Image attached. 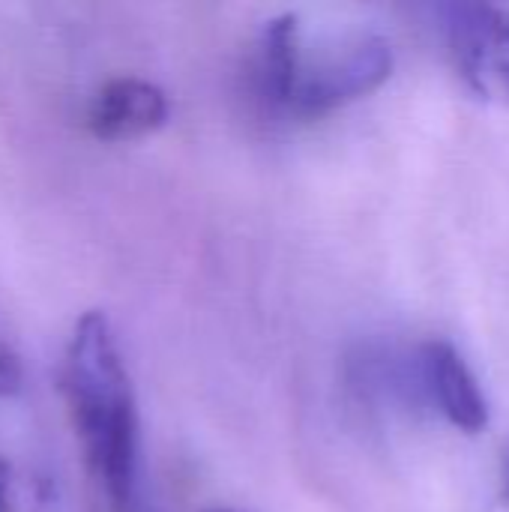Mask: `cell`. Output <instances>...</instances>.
<instances>
[{
    "mask_svg": "<svg viewBox=\"0 0 509 512\" xmlns=\"http://www.w3.org/2000/svg\"><path fill=\"white\" fill-rule=\"evenodd\" d=\"M168 120V96L144 78H111L105 81L90 108L87 126L102 141H132L162 129Z\"/></svg>",
    "mask_w": 509,
    "mask_h": 512,
    "instance_id": "obj_4",
    "label": "cell"
},
{
    "mask_svg": "<svg viewBox=\"0 0 509 512\" xmlns=\"http://www.w3.org/2000/svg\"><path fill=\"white\" fill-rule=\"evenodd\" d=\"M426 378L438 399V408L456 429L477 435L489 426L486 396L480 393L474 372L450 342L426 345Z\"/></svg>",
    "mask_w": 509,
    "mask_h": 512,
    "instance_id": "obj_5",
    "label": "cell"
},
{
    "mask_svg": "<svg viewBox=\"0 0 509 512\" xmlns=\"http://www.w3.org/2000/svg\"><path fill=\"white\" fill-rule=\"evenodd\" d=\"M507 501H509V471H507Z\"/></svg>",
    "mask_w": 509,
    "mask_h": 512,
    "instance_id": "obj_8",
    "label": "cell"
},
{
    "mask_svg": "<svg viewBox=\"0 0 509 512\" xmlns=\"http://www.w3.org/2000/svg\"><path fill=\"white\" fill-rule=\"evenodd\" d=\"M63 396L96 486L114 512L138 510V408L111 321L93 309L75 321L63 357Z\"/></svg>",
    "mask_w": 509,
    "mask_h": 512,
    "instance_id": "obj_1",
    "label": "cell"
},
{
    "mask_svg": "<svg viewBox=\"0 0 509 512\" xmlns=\"http://www.w3.org/2000/svg\"><path fill=\"white\" fill-rule=\"evenodd\" d=\"M207 512H234V510H207Z\"/></svg>",
    "mask_w": 509,
    "mask_h": 512,
    "instance_id": "obj_9",
    "label": "cell"
},
{
    "mask_svg": "<svg viewBox=\"0 0 509 512\" xmlns=\"http://www.w3.org/2000/svg\"><path fill=\"white\" fill-rule=\"evenodd\" d=\"M0 512H21V498L15 489V471L6 459H0Z\"/></svg>",
    "mask_w": 509,
    "mask_h": 512,
    "instance_id": "obj_7",
    "label": "cell"
},
{
    "mask_svg": "<svg viewBox=\"0 0 509 512\" xmlns=\"http://www.w3.org/2000/svg\"><path fill=\"white\" fill-rule=\"evenodd\" d=\"M21 381H24V369H21L18 354L0 342V399L15 396L21 390Z\"/></svg>",
    "mask_w": 509,
    "mask_h": 512,
    "instance_id": "obj_6",
    "label": "cell"
},
{
    "mask_svg": "<svg viewBox=\"0 0 509 512\" xmlns=\"http://www.w3.org/2000/svg\"><path fill=\"white\" fill-rule=\"evenodd\" d=\"M390 69L393 51L381 36H363L315 63L300 51L294 78L279 105L297 117H321L378 90L390 78Z\"/></svg>",
    "mask_w": 509,
    "mask_h": 512,
    "instance_id": "obj_2",
    "label": "cell"
},
{
    "mask_svg": "<svg viewBox=\"0 0 509 512\" xmlns=\"http://www.w3.org/2000/svg\"><path fill=\"white\" fill-rule=\"evenodd\" d=\"M450 51L480 99L509 108V12L489 3L459 6L450 21Z\"/></svg>",
    "mask_w": 509,
    "mask_h": 512,
    "instance_id": "obj_3",
    "label": "cell"
}]
</instances>
